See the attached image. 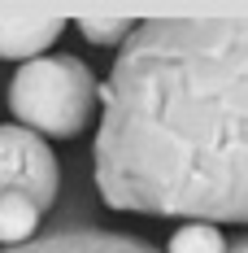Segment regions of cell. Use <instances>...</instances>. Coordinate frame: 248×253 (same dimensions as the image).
Returning a JSON list of instances; mask_svg holds the SVG:
<instances>
[{
  "label": "cell",
  "mask_w": 248,
  "mask_h": 253,
  "mask_svg": "<svg viewBox=\"0 0 248 253\" xmlns=\"http://www.w3.org/2000/svg\"><path fill=\"white\" fill-rule=\"evenodd\" d=\"M96 101L92 166L109 210L248 223V18L135 22Z\"/></svg>",
  "instance_id": "cell-1"
},
{
  "label": "cell",
  "mask_w": 248,
  "mask_h": 253,
  "mask_svg": "<svg viewBox=\"0 0 248 253\" xmlns=\"http://www.w3.org/2000/svg\"><path fill=\"white\" fill-rule=\"evenodd\" d=\"M9 114L39 140H70L96 114V75L74 52H44L9 79Z\"/></svg>",
  "instance_id": "cell-2"
},
{
  "label": "cell",
  "mask_w": 248,
  "mask_h": 253,
  "mask_svg": "<svg viewBox=\"0 0 248 253\" xmlns=\"http://www.w3.org/2000/svg\"><path fill=\"white\" fill-rule=\"evenodd\" d=\"M57 183L61 170L48 144L26 126H0V197L22 192L48 214L57 201Z\"/></svg>",
  "instance_id": "cell-3"
},
{
  "label": "cell",
  "mask_w": 248,
  "mask_h": 253,
  "mask_svg": "<svg viewBox=\"0 0 248 253\" xmlns=\"http://www.w3.org/2000/svg\"><path fill=\"white\" fill-rule=\"evenodd\" d=\"M0 253H161L148 240L126 236V231H105V227H61V231H44L26 245Z\"/></svg>",
  "instance_id": "cell-4"
},
{
  "label": "cell",
  "mask_w": 248,
  "mask_h": 253,
  "mask_svg": "<svg viewBox=\"0 0 248 253\" xmlns=\"http://www.w3.org/2000/svg\"><path fill=\"white\" fill-rule=\"evenodd\" d=\"M66 18L57 13H0V57L4 61H35L48 44L61 40Z\"/></svg>",
  "instance_id": "cell-5"
},
{
  "label": "cell",
  "mask_w": 248,
  "mask_h": 253,
  "mask_svg": "<svg viewBox=\"0 0 248 253\" xmlns=\"http://www.w3.org/2000/svg\"><path fill=\"white\" fill-rule=\"evenodd\" d=\"M39 218H44V210L31 197H22V192L0 197V249H13V245L35 240L39 236Z\"/></svg>",
  "instance_id": "cell-6"
},
{
  "label": "cell",
  "mask_w": 248,
  "mask_h": 253,
  "mask_svg": "<svg viewBox=\"0 0 248 253\" xmlns=\"http://www.w3.org/2000/svg\"><path fill=\"white\" fill-rule=\"evenodd\" d=\"M166 253H226V236L213 223H183L170 231Z\"/></svg>",
  "instance_id": "cell-7"
},
{
  "label": "cell",
  "mask_w": 248,
  "mask_h": 253,
  "mask_svg": "<svg viewBox=\"0 0 248 253\" xmlns=\"http://www.w3.org/2000/svg\"><path fill=\"white\" fill-rule=\"evenodd\" d=\"M135 31L131 18H78V35L87 40V44H96V48H122L126 35Z\"/></svg>",
  "instance_id": "cell-8"
},
{
  "label": "cell",
  "mask_w": 248,
  "mask_h": 253,
  "mask_svg": "<svg viewBox=\"0 0 248 253\" xmlns=\"http://www.w3.org/2000/svg\"><path fill=\"white\" fill-rule=\"evenodd\" d=\"M226 253H248V236H235V240H226Z\"/></svg>",
  "instance_id": "cell-9"
}]
</instances>
